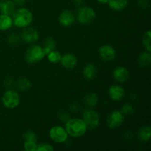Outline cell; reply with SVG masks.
I'll return each instance as SVG.
<instances>
[{"label": "cell", "mask_w": 151, "mask_h": 151, "mask_svg": "<svg viewBox=\"0 0 151 151\" xmlns=\"http://www.w3.org/2000/svg\"><path fill=\"white\" fill-rule=\"evenodd\" d=\"M138 137L140 141L147 142L150 141L151 137V128L150 126H143L138 131Z\"/></svg>", "instance_id": "cell-20"}, {"label": "cell", "mask_w": 151, "mask_h": 151, "mask_svg": "<svg viewBox=\"0 0 151 151\" xmlns=\"http://www.w3.org/2000/svg\"><path fill=\"white\" fill-rule=\"evenodd\" d=\"M73 2L75 5L81 6L82 5L83 3V0H73Z\"/></svg>", "instance_id": "cell-33"}, {"label": "cell", "mask_w": 151, "mask_h": 151, "mask_svg": "<svg viewBox=\"0 0 151 151\" xmlns=\"http://www.w3.org/2000/svg\"><path fill=\"white\" fill-rule=\"evenodd\" d=\"M58 115H59L58 116L59 118H60V119L61 121H63V122H66L68 119H69V114L68 113V112L65 111L64 110L60 111L58 113Z\"/></svg>", "instance_id": "cell-31"}, {"label": "cell", "mask_w": 151, "mask_h": 151, "mask_svg": "<svg viewBox=\"0 0 151 151\" xmlns=\"http://www.w3.org/2000/svg\"><path fill=\"white\" fill-rule=\"evenodd\" d=\"M49 136L53 142L56 143H63L68 139L67 132L61 125H55L50 128Z\"/></svg>", "instance_id": "cell-7"}, {"label": "cell", "mask_w": 151, "mask_h": 151, "mask_svg": "<svg viewBox=\"0 0 151 151\" xmlns=\"http://www.w3.org/2000/svg\"><path fill=\"white\" fill-rule=\"evenodd\" d=\"M84 104L88 108H94L98 103V96L94 92L88 93L83 98Z\"/></svg>", "instance_id": "cell-19"}, {"label": "cell", "mask_w": 151, "mask_h": 151, "mask_svg": "<svg viewBox=\"0 0 151 151\" xmlns=\"http://www.w3.org/2000/svg\"><path fill=\"white\" fill-rule=\"evenodd\" d=\"M77 20L82 24H89L96 18V13L91 7H81L77 12Z\"/></svg>", "instance_id": "cell-4"}, {"label": "cell", "mask_w": 151, "mask_h": 151, "mask_svg": "<svg viewBox=\"0 0 151 151\" xmlns=\"http://www.w3.org/2000/svg\"><path fill=\"white\" fill-rule=\"evenodd\" d=\"M97 74V69L96 66L93 63H88L83 70V75L85 79L88 81H91L96 77Z\"/></svg>", "instance_id": "cell-16"}, {"label": "cell", "mask_w": 151, "mask_h": 151, "mask_svg": "<svg viewBox=\"0 0 151 151\" xmlns=\"http://www.w3.org/2000/svg\"><path fill=\"white\" fill-rule=\"evenodd\" d=\"M125 120V116L121 111L114 110L108 116L106 123L110 129H116L120 127Z\"/></svg>", "instance_id": "cell-8"}, {"label": "cell", "mask_w": 151, "mask_h": 151, "mask_svg": "<svg viewBox=\"0 0 151 151\" xmlns=\"http://www.w3.org/2000/svg\"><path fill=\"white\" fill-rule=\"evenodd\" d=\"M99 56L103 61L110 62L116 58V50L112 46L105 44L99 49Z\"/></svg>", "instance_id": "cell-9"}, {"label": "cell", "mask_w": 151, "mask_h": 151, "mask_svg": "<svg viewBox=\"0 0 151 151\" xmlns=\"http://www.w3.org/2000/svg\"><path fill=\"white\" fill-rule=\"evenodd\" d=\"M16 10V4L13 0H0V13L12 16Z\"/></svg>", "instance_id": "cell-15"}, {"label": "cell", "mask_w": 151, "mask_h": 151, "mask_svg": "<svg viewBox=\"0 0 151 151\" xmlns=\"http://www.w3.org/2000/svg\"><path fill=\"white\" fill-rule=\"evenodd\" d=\"M45 55H47L52 50L56 49V41L52 37H49L44 41V47H42Z\"/></svg>", "instance_id": "cell-21"}, {"label": "cell", "mask_w": 151, "mask_h": 151, "mask_svg": "<svg viewBox=\"0 0 151 151\" xmlns=\"http://www.w3.org/2000/svg\"><path fill=\"white\" fill-rule=\"evenodd\" d=\"M125 89L121 86L112 85L109 89V95L110 98L114 101H120L125 97Z\"/></svg>", "instance_id": "cell-13"}, {"label": "cell", "mask_w": 151, "mask_h": 151, "mask_svg": "<svg viewBox=\"0 0 151 151\" xmlns=\"http://www.w3.org/2000/svg\"><path fill=\"white\" fill-rule=\"evenodd\" d=\"M142 44L146 51L151 52V31L147 30L142 37Z\"/></svg>", "instance_id": "cell-25"}, {"label": "cell", "mask_w": 151, "mask_h": 151, "mask_svg": "<svg viewBox=\"0 0 151 151\" xmlns=\"http://www.w3.org/2000/svg\"><path fill=\"white\" fill-rule=\"evenodd\" d=\"M19 40H20V38L19 37V35L15 33L10 34L8 36V38H7V41L11 45H16V44H17L19 42Z\"/></svg>", "instance_id": "cell-30"}, {"label": "cell", "mask_w": 151, "mask_h": 151, "mask_svg": "<svg viewBox=\"0 0 151 151\" xmlns=\"http://www.w3.org/2000/svg\"><path fill=\"white\" fill-rule=\"evenodd\" d=\"M151 63V54L150 52H143L139 55L138 63L141 66L147 67Z\"/></svg>", "instance_id": "cell-22"}, {"label": "cell", "mask_w": 151, "mask_h": 151, "mask_svg": "<svg viewBox=\"0 0 151 151\" xmlns=\"http://www.w3.org/2000/svg\"><path fill=\"white\" fill-rule=\"evenodd\" d=\"M3 106L9 109H13L20 103L19 94L14 90H7L1 97Z\"/></svg>", "instance_id": "cell-6"}, {"label": "cell", "mask_w": 151, "mask_h": 151, "mask_svg": "<svg viewBox=\"0 0 151 151\" xmlns=\"http://www.w3.org/2000/svg\"><path fill=\"white\" fill-rule=\"evenodd\" d=\"M13 25L19 28H25L29 27L33 19L32 12L27 8L22 7L15 10L12 15Z\"/></svg>", "instance_id": "cell-2"}, {"label": "cell", "mask_w": 151, "mask_h": 151, "mask_svg": "<svg viewBox=\"0 0 151 151\" xmlns=\"http://www.w3.org/2000/svg\"><path fill=\"white\" fill-rule=\"evenodd\" d=\"M121 112H122L123 114H132L134 112V109L131 104H129V103H125V105L122 106V109H121Z\"/></svg>", "instance_id": "cell-29"}, {"label": "cell", "mask_w": 151, "mask_h": 151, "mask_svg": "<svg viewBox=\"0 0 151 151\" xmlns=\"http://www.w3.org/2000/svg\"><path fill=\"white\" fill-rule=\"evenodd\" d=\"M83 120L86 125L87 129L94 130L100 125V116L98 112L92 109H87L83 113Z\"/></svg>", "instance_id": "cell-5"}, {"label": "cell", "mask_w": 151, "mask_h": 151, "mask_svg": "<svg viewBox=\"0 0 151 151\" xmlns=\"http://www.w3.org/2000/svg\"><path fill=\"white\" fill-rule=\"evenodd\" d=\"M13 1L15 3V4H16V5L22 6L23 4H25V2L27 1V0H13Z\"/></svg>", "instance_id": "cell-32"}, {"label": "cell", "mask_w": 151, "mask_h": 151, "mask_svg": "<svg viewBox=\"0 0 151 151\" xmlns=\"http://www.w3.org/2000/svg\"><path fill=\"white\" fill-rule=\"evenodd\" d=\"M60 64L66 69H72L76 66L78 63V58L76 55L72 53H66L61 56L60 61Z\"/></svg>", "instance_id": "cell-12"}, {"label": "cell", "mask_w": 151, "mask_h": 151, "mask_svg": "<svg viewBox=\"0 0 151 151\" xmlns=\"http://www.w3.org/2000/svg\"><path fill=\"white\" fill-rule=\"evenodd\" d=\"M113 77L119 83H125L130 78V72L126 67L119 66L113 71Z\"/></svg>", "instance_id": "cell-11"}, {"label": "cell", "mask_w": 151, "mask_h": 151, "mask_svg": "<svg viewBox=\"0 0 151 151\" xmlns=\"http://www.w3.org/2000/svg\"><path fill=\"white\" fill-rule=\"evenodd\" d=\"M47 56V59H48V60L50 62V63H60L62 55L60 54L58 51L55 50L50 52Z\"/></svg>", "instance_id": "cell-24"}, {"label": "cell", "mask_w": 151, "mask_h": 151, "mask_svg": "<svg viewBox=\"0 0 151 151\" xmlns=\"http://www.w3.org/2000/svg\"><path fill=\"white\" fill-rule=\"evenodd\" d=\"M109 7L114 11H122L128 4V0H109L107 3Z\"/></svg>", "instance_id": "cell-17"}, {"label": "cell", "mask_w": 151, "mask_h": 151, "mask_svg": "<svg viewBox=\"0 0 151 151\" xmlns=\"http://www.w3.org/2000/svg\"><path fill=\"white\" fill-rule=\"evenodd\" d=\"M65 129L68 135L74 138H79L85 135L88 129L82 119L72 118L68 119L65 124Z\"/></svg>", "instance_id": "cell-1"}, {"label": "cell", "mask_w": 151, "mask_h": 151, "mask_svg": "<svg viewBox=\"0 0 151 151\" xmlns=\"http://www.w3.org/2000/svg\"><path fill=\"white\" fill-rule=\"evenodd\" d=\"M54 150L55 148L52 145L44 142L41 143V144H38L36 151H53Z\"/></svg>", "instance_id": "cell-28"}, {"label": "cell", "mask_w": 151, "mask_h": 151, "mask_svg": "<svg viewBox=\"0 0 151 151\" xmlns=\"http://www.w3.org/2000/svg\"><path fill=\"white\" fill-rule=\"evenodd\" d=\"M38 144L36 142L24 141V149L26 151H36Z\"/></svg>", "instance_id": "cell-26"}, {"label": "cell", "mask_w": 151, "mask_h": 151, "mask_svg": "<svg viewBox=\"0 0 151 151\" xmlns=\"http://www.w3.org/2000/svg\"><path fill=\"white\" fill-rule=\"evenodd\" d=\"M98 2L101 3V4H107L108 1H109V0H97Z\"/></svg>", "instance_id": "cell-34"}, {"label": "cell", "mask_w": 151, "mask_h": 151, "mask_svg": "<svg viewBox=\"0 0 151 151\" xmlns=\"http://www.w3.org/2000/svg\"><path fill=\"white\" fill-rule=\"evenodd\" d=\"M22 38L27 44H33L39 38V33L35 28L27 27L22 31Z\"/></svg>", "instance_id": "cell-10"}, {"label": "cell", "mask_w": 151, "mask_h": 151, "mask_svg": "<svg viewBox=\"0 0 151 151\" xmlns=\"http://www.w3.org/2000/svg\"><path fill=\"white\" fill-rule=\"evenodd\" d=\"M13 25L11 16L0 14V31H7Z\"/></svg>", "instance_id": "cell-18"}, {"label": "cell", "mask_w": 151, "mask_h": 151, "mask_svg": "<svg viewBox=\"0 0 151 151\" xmlns=\"http://www.w3.org/2000/svg\"><path fill=\"white\" fill-rule=\"evenodd\" d=\"M45 56L42 47L35 44L27 50L24 58L27 63L29 64H35L41 61Z\"/></svg>", "instance_id": "cell-3"}, {"label": "cell", "mask_w": 151, "mask_h": 151, "mask_svg": "<svg viewBox=\"0 0 151 151\" xmlns=\"http://www.w3.org/2000/svg\"><path fill=\"white\" fill-rule=\"evenodd\" d=\"M24 141H32L37 142V136L35 133L32 131H27L24 134Z\"/></svg>", "instance_id": "cell-27"}, {"label": "cell", "mask_w": 151, "mask_h": 151, "mask_svg": "<svg viewBox=\"0 0 151 151\" xmlns=\"http://www.w3.org/2000/svg\"><path fill=\"white\" fill-rule=\"evenodd\" d=\"M59 23L63 27H69L75 22V16L71 10H63L58 18Z\"/></svg>", "instance_id": "cell-14"}, {"label": "cell", "mask_w": 151, "mask_h": 151, "mask_svg": "<svg viewBox=\"0 0 151 151\" xmlns=\"http://www.w3.org/2000/svg\"><path fill=\"white\" fill-rule=\"evenodd\" d=\"M16 84H17L18 88L22 91H27L31 88V86H32L30 81L25 78H19Z\"/></svg>", "instance_id": "cell-23"}]
</instances>
